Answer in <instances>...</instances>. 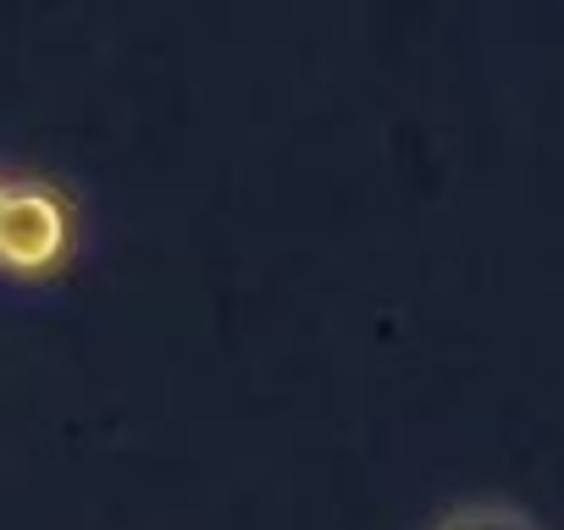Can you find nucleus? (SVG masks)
Wrapping results in <instances>:
<instances>
[{
    "mask_svg": "<svg viewBox=\"0 0 564 530\" xmlns=\"http://www.w3.org/2000/svg\"><path fill=\"white\" fill-rule=\"evenodd\" d=\"M432 530H536V519L514 503H459Z\"/></svg>",
    "mask_w": 564,
    "mask_h": 530,
    "instance_id": "2",
    "label": "nucleus"
},
{
    "mask_svg": "<svg viewBox=\"0 0 564 530\" xmlns=\"http://www.w3.org/2000/svg\"><path fill=\"white\" fill-rule=\"evenodd\" d=\"M73 249V205L45 177H7L0 194V272L40 277Z\"/></svg>",
    "mask_w": 564,
    "mask_h": 530,
    "instance_id": "1",
    "label": "nucleus"
},
{
    "mask_svg": "<svg viewBox=\"0 0 564 530\" xmlns=\"http://www.w3.org/2000/svg\"><path fill=\"white\" fill-rule=\"evenodd\" d=\"M0 194H7V177H0Z\"/></svg>",
    "mask_w": 564,
    "mask_h": 530,
    "instance_id": "3",
    "label": "nucleus"
}]
</instances>
